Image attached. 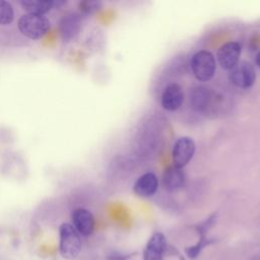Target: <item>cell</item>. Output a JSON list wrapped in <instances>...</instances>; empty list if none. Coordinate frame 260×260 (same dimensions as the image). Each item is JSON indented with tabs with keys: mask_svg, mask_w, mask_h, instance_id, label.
Segmentation results:
<instances>
[{
	"mask_svg": "<svg viewBox=\"0 0 260 260\" xmlns=\"http://www.w3.org/2000/svg\"><path fill=\"white\" fill-rule=\"evenodd\" d=\"M167 249V241L161 233H154L148 240L144 252L143 260H164Z\"/></svg>",
	"mask_w": 260,
	"mask_h": 260,
	"instance_id": "ba28073f",
	"label": "cell"
},
{
	"mask_svg": "<svg viewBox=\"0 0 260 260\" xmlns=\"http://www.w3.org/2000/svg\"><path fill=\"white\" fill-rule=\"evenodd\" d=\"M164 186L168 191L174 192L180 190L185 183V175L181 169L176 167L168 168L164 173Z\"/></svg>",
	"mask_w": 260,
	"mask_h": 260,
	"instance_id": "8fae6325",
	"label": "cell"
},
{
	"mask_svg": "<svg viewBox=\"0 0 260 260\" xmlns=\"http://www.w3.org/2000/svg\"><path fill=\"white\" fill-rule=\"evenodd\" d=\"M229 78L230 81L237 87L249 88L256 80V72L251 63L241 61L230 70Z\"/></svg>",
	"mask_w": 260,
	"mask_h": 260,
	"instance_id": "277c9868",
	"label": "cell"
},
{
	"mask_svg": "<svg viewBox=\"0 0 260 260\" xmlns=\"http://www.w3.org/2000/svg\"><path fill=\"white\" fill-rule=\"evenodd\" d=\"M80 19L77 14H71L63 18L61 22V35L64 40H70L79 29Z\"/></svg>",
	"mask_w": 260,
	"mask_h": 260,
	"instance_id": "5bb4252c",
	"label": "cell"
},
{
	"mask_svg": "<svg viewBox=\"0 0 260 260\" xmlns=\"http://www.w3.org/2000/svg\"><path fill=\"white\" fill-rule=\"evenodd\" d=\"M130 256H125V255H121L119 253H113L109 255V259L110 260H127V258H129Z\"/></svg>",
	"mask_w": 260,
	"mask_h": 260,
	"instance_id": "ac0fdd59",
	"label": "cell"
},
{
	"mask_svg": "<svg viewBox=\"0 0 260 260\" xmlns=\"http://www.w3.org/2000/svg\"><path fill=\"white\" fill-rule=\"evenodd\" d=\"M19 3L29 14L44 15L53 8L52 0H21Z\"/></svg>",
	"mask_w": 260,
	"mask_h": 260,
	"instance_id": "7c38bea8",
	"label": "cell"
},
{
	"mask_svg": "<svg viewBox=\"0 0 260 260\" xmlns=\"http://www.w3.org/2000/svg\"><path fill=\"white\" fill-rule=\"evenodd\" d=\"M14 12L11 4L7 1L0 0V24H9L13 21Z\"/></svg>",
	"mask_w": 260,
	"mask_h": 260,
	"instance_id": "9a60e30c",
	"label": "cell"
},
{
	"mask_svg": "<svg viewBox=\"0 0 260 260\" xmlns=\"http://www.w3.org/2000/svg\"><path fill=\"white\" fill-rule=\"evenodd\" d=\"M256 64H257V66L260 68V52L257 54V56H256Z\"/></svg>",
	"mask_w": 260,
	"mask_h": 260,
	"instance_id": "d6986e66",
	"label": "cell"
},
{
	"mask_svg": "<svg viewBox=\"0 0 260 260\" xmlns=\"http://www.w3.org/2000/svg\"><path fill=\"white\" fill-rule=\"evenodd\" d=\"M241 46L237 42H228L217 51V60L219 65L226 70H231L240 59Z\"/></svg>",
	"mask_w": 260,
	"mask_h": 260,
	"instance_id": "8992f818",
	"label": "cell"
},
{
	"mask_svg": "<svg viewBox=\"0 0 260 260\" xmlns=\"http://www.w3.org/2000/svg\"><path fill=\"white\" fill-rule=\"evenodd\" d=\"M191 70L193 75L199 81L210 80L216 69L214 56L208 51H199L195 53L191 60Z\"/></svg>",
	"mask_w": 260,
	"mask_h": 260,
	"instance_id": "3957f363",
	"label": "cell"
},
{
	"mask_svg": "<svg viewBox=\"0 0 260 260\" xmlns=\"http://www.w3.org/2000/svg\"><path fill=\"white\" fill-rule=\"evenodd\" d=\"M72 221L74 229L82 236H89L94 230V217L92 213L85 208H76L72 212Z\"/></svg>",
	"mask_w": 260,
	"mask_h": 260,
	"instance_id": "52a82bcc",
	"label": "cell"
},
{
	"mask_svg": "<svg viewBox=\"0 0 260 260\" xmlns=\"http://www.w3.org/2000/svg\"><path fill=\"white\" fill-rule=\"evenodd\" d=\"M59 250L64 259H75L81 250V240L74 226L68 222H63L59 228Z\"/></svg>",
	"mask_w": 260,
	"mask_h": 260,
	"instance_id": "6da1fadb",
	"label": "cell"
},
{
	"mask_svg": "<svg viewBox=\"0 0 260 260\" xmlns=\"http://www.w3.org/2000/svg\"><path fill=\"white\" fill-rule=\"evenodd\" d=\"M99 6H100V2H96V1H84L79 4L80 10L83 13H92L96 9H99Z\"/></svg>",
	"mask_w": 260,
	"mask_h": 260,
	"instance_id": "e0dca14e",
	"label": "cell"
},
{
	"mask_svg": "<svg viewBox=\"0 0 260 260\" xmlns=\"http://www.w3.org/2000/svg\"><path fill=\"white\" fill-rule=\"evenodd\" d=\"M195 152V142L190 137L179 138L173 147L172 159L174 167L182 169L193 157Z\"/></svg>",
	"mask_w": 260,
	"mask_h": 260,
	"instance_id": "5b68a950",
	"label": "cell"
},
{
	"mask_svg": "<svg viewBox=\"0 0 260 260\" xmlns=\"http://www.w3.org/2000/svg\"><path fill=\"white\" fill-rule=\"evenodd\" d=\"M184 102V91L178 83H171L164 89L161 106L168 111L178 110Z\"/></svg>",
	"mask_w": 260,
	"mask_h": 260,
	"instance_id": "9c48e42d",
	"label": "cell"
},
{
	"mask_svg": "<svg viewBox=\"0 0 260 260\" xmlns=\"http://www.w3.org/2000/svg\"><path fill=\"white\" fill-rule=\"evenodd\" d=\"M190 102L196 111H203L205 110L210 102V94L209 90H207L203 86H197L196 88L193 89L191 96H190Z\"/></svg>",
	"mask_w": 260,
	"mask_h": 260,
	"instance_id": "4fadbf2b",
	"label": "cell"
},
{
	"mask_svg": "<svg viewBox=\"0 0 260 260\" xmlns=\"http://www.w3.org/2000/svg\"><path fill=\"white\" fill-rule=\"evenodd\" d=\"M211 243V241H209V240H207L205 237H201V239L199 240V242L196 244V245H194V246H192V247H189V248H187L186 249V253H187V255L190 257V258H196L198 255H199V253L201 252V250L205 247V246H207L208 244H210Z\"/></svg>",
	"mask_w": 260,
	"mask_h": 260,
	"instance_id": "2e32d148",
	"label": "cell"
},
{
	"mask_svg": "<svg viewBox=\"0 0 260 260\" xmlns=\"http://www.w3.org/2000/svg\"><path fill=\"white\" fill-rule=\"evenodd\" d=\"M255 260H260V256H258L257 258H255Z\"/></svg>",
	"mask_w": 260,
	"mask_h": 260,
	"instance_id": "ffe728a7",
	"label": "cell"
},
{
	"mask_svg": "<svg viewBox=\"0 0 260 260\" xmlns=\"http://www.w3.org/2000/svg\"><path fill=\"white\" fill-rule=\"evenodd\" d=\"M20 32L31 40L42 39L50 29V20L39 14H23L17 22Z\"/></svg>",
	"mask_w": 260,
	"mask_h": 260,
	"instance_id": "7a4b0ae2",
	"label": "cell"
},
{
	"mask_svg": "<svg viewBox=\"0 0 260 260\" xmlns=\"http://www.w3.org/2000/svg\"><path fill=\"white\" fill-rule=\"evenodd\" d=\"M158 187V180L153 173H145L140 176L133 186L136 195L140 197L152 196Z\"/></svg>",
	"mask_w": 260,
	"mask_h": 260,
	"instance_id": "30bf717a",
	"label": "cell"
}]
</instances>
